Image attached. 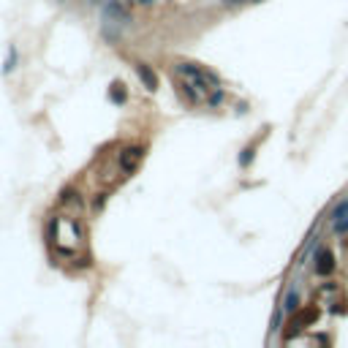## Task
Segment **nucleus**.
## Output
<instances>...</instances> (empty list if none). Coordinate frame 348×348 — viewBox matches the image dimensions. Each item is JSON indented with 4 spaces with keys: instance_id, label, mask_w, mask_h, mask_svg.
<instances>
[{
    "instance_id": "f257e3e1",
    "label": "nucleus",
    "mask_w": 348,
    "mask_h": 348,
    "mask_svg": "<svg viewBox=\"0 0 348 348\" xmlns=\"http://www.w3.org/2000/svg\"><path fill=\"white\" fill-rule=\"evenodd\" d=\"M174 76H177V87H180V96H182L185 103H204L207 98L212 96V101L220 98V82L218 76L207 71L204 66H196V63H177L174 66Z\"/></svg>"
},
{
    "instance_id": "f03ea898",
    "label": "nucleus",
    "mask_w": 348,
    "mask_h": 348,
    "mask_svg": "<svg viewBox=\"0 0 348 348\" xmlns=\"http://www.w3.org/2000/svg\"><path fill=\"white\" fill-rule=\"evenodd\" d=\"M142 158H144V147H139V144L125 147V150L120 152V169L128 171V174H133V171L139 169V164H142Z\"/></svg>"
},
{
    "instance_id": "7ed1b4c3",
    "label": "nucleus",
    "mask_w": 348,
    "mask_h": 348,
    "mask_svg": "<svg viewBox=\"0 0 348 348\" xmlns=\"http://www.w3.org/2000/svg\"><path fill=\"white\" fill-rule=\"evenodd\" d=\"M318 264H315V275H321V278H329V275L334 272V253L332 250H327V248H324V250H318Z\"/></svg>"
},
{
    "instance_id": "20e7f679",
    "label": "nucleus",
    "mask_w": 348,
    "mask_h": 348,
    "mask_svg": "<svg viewBox=\"0 0 348 348\" xmlns=\"http://www.w3.org/2000/svg\"><path fill=\"white\" fill-rule=\"evenodd\" d=\"M136 74H139V79L144 82V87H147V90H158V76H155V71H152L147 63H139Z\"/></svg>"
},
{
    "instance_id": "39448f33",
    "label": "nucleus",
    "mask_w": 348,
    "mask_h": 348,
    "mask_svg": "<svg viewBox=\"0 0 348 348\" xmlns=\"http://www.w3.org/2000/svg\"><path fill=\"white\" fill-rule=\"evenodd\" d=\"M294 318L299 321L302 327H307V324H313V321L318 318V307H315V305H310V307H302V310L297 307V315H294Z\"/></svg>"
},
{
    "instance_id": "423d86ee",
    "label": "nucleus",
    "mask_w": 348,
    "mask_h": 348,
    "mask_svg": "<svg viewBox=\"0 0 348 348\" xmlns=\"http://www.w3.org/2000/svg\"><path fill=\"white\" fill-rule=\"evenodd\" d=\"M109 98H112V103H123L125 101V84L123 82H112Z\"/></svg>"
},
{
    "instance_id": "0eeeda50",
    "label": "nucleus",
    "mask_w": 348,
    "mask_h": 348,
    "mask_svg": "<svg viewBox=\"0 0 348 348\" xmlns=\"http://www.w3.org/2000/svg\"><path fill=\"white\" fill-rule=\"evenodd\" d=\"M297 307H299V294L288 291L286 299H283V310H286V313H297Z\"/></svg>"
},
{
    "instance_id": "6e6552de",
    "label": "nucleus",
    "mask_w": 348,
    "mask_h": 348,
    "mask_svg": "<svg viewBox=\"0 0 348 348\" xmlns=\"http://www.w3.org/2000/svg\"><path fill=\"white\" fill-rule=\"evenodd\" d=\"M346 212H348V201H340V204L332 210V215L334 218H346Z\"/></svg>"
},
{
    "instance_id": "1a4fd4ad",
    "label": "nucleus",
    "mask_w": 348,
    "mask_h": 348,
    "mask_svg": "<svg viewBox=\"0 0 348 348\" xmlns=\"http://www.w3.org/2000/svg\"><path fill=\"white\" fill-rule=\"evenodd\" d=\"M334 232H337V234H346L348 232V215H346V218H340V223H334Z\"/></svg>"
},
{
    "instance_id": "9d476101",
    "label": "nucleus",
    "mask_w": 348,
    "mask_h": 348,
    "mask_svg": "<svg viewBox=\"0 0 348 348\" xmlns=\"http://www.w3.org/2000/svg\"><path fill=\"white\" fill-rule=\"evenodd\" d=\"M14 63H17V52L11 49V52H8V60H6V68H3V71H11V68H14Z\"/></svg>"
},
{
    "instance_id": "9b49d317",
    "label": "nucleus",
    "mask_w": 348,
    "mask_h": 348,
    "mask_svg": "<svg viewBox=\"0 0 348 348\" xmlns=\"http://www.w3.org/2000/svg\"><path fill=\"white\" fill-rule=\"evenodd\" d=\"M250 158H253V150L248 147V150H242V155H239V164H242V166H248V161H250Z\"/></svg>"
},
{
    "instance_id": "f8f14e48",
    "label": "nucleus",
    "mask_w": 348,
    "mask_h": 348,
    "mask_svg": "<svg viewBox=\"0 0 348 348\" xmlns=\"http://www.w3.org/2000/svg\"><path fill=\"white\" fill-rule=\"evenodd\" d=\"M103 201H106V196H103V193H98V196L93 199V210H101V207H103Z\"/></svg>"
},
{
    "instance_id": "ddd939ff",
    "label": "nucleus",
    "mask_w": 348,
    "mask_h": 348,
    "mask_svg": "<svg viewBox=\"0 0 348 348\" xmlns=\"http://www.w3.org/2000/svg\"><path fill=\"white\" fill-rule=\"evenodd\" d=\"M278 324H280V310L275 313V318H272V329H278Z\"/></svg>"
},
{
    "instance_id": "4468645a",
    "label": "nucleus",
    "mask_w": 348,
    "mask_h": 348,
    "mask_svg": "<svg viewBox=\"0 0 348 348\" xmlns=\"http://www.w3.org/2000/svg\"><path fill=\"white\" fill-rule=\"evenodd\" d=\"M226 3H242V0H226Z\"/></svg>"
}]
</instances>
